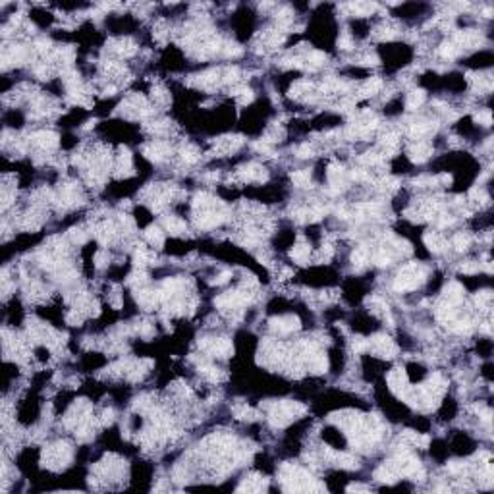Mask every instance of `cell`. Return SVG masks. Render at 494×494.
Wrapping results in <instances>:
<instances>
[{
  "mask_svg": "<svg viewBox=\"0 0 494 494\" xmlns=\"http://www.w3.org/2000/svg\"><path fill=\"white\" fill-rule=\"evenodd\" d=\"M303 411H305V407L296 401H280L271 411V421L274 427H284V425L292 423L294 419H297V415H301Z\"/></svg>",
  "mask_w": 494,
  "mask_h": 494,
  "instance_id": "cell-1",
  "label": "cell"
},
{
  "mask_svg": "<svg viewBox=\"0 0 494 494\" xmlns=\"http://www.w3.org/2000/svg\"><path fill=\"white\" fill-rule=\"evenodd\" d=\"M425 269L421 265H407L400 271V274L396 278V290L398 292H407V290H413L417 288L423 280H425Z\"/></svg>",
  "mask_w": 494,
  "mask_h": 494,
  "instance_id": "cell-2",
  "label": "cell"
},
{
  "mask_svg": "<svg viewBox=\"0 0 494 494\" xmlns=\"http://www.w3.org/2000/svg\"><path fill=\"white\" fill-rule=\"evenodd\" d=\"M70 458H72V452L66 444H56L45 450V465L49 467H62L70 462Z\"/></svg>",
  "mask_w": 494,
  "mask_h": 494,
  "instance_id": "cell-3",
  "label": "cell"
},
{
  "mask_svg": "<svg viewBox=\"0 0 494 494\" xmlns=\"http://www.w3.org/2000/svg\"><path fill=\"white\" fill-rule=\"evenodd\" d=\"M369 349H372V353L378 357H394L398 353L396 344L386 336H374L369 342Z\"/></svg>",
  "mask_w": 494,
  "mask_h": 494,
  "instance_id": "cell-4",
  "label": "cell"
},
{
  "mask_svg": "<svg viewBox=\"0 0 494 494\" xmlns=\"http://www.w3.org/2000/svg\"><path fill=\"white\" fill-rule=\"evenodd\" d=\"M271 328L278 332V334H290L294 330L299 328V319L294 315H286V317H278L271 321Z\"/></svg>",
  "mask_w": 494,
  "mask_h": 494,
  "instance_id": "cell-5",
  "label": "cell"
},
{
  "mask_svg": "<svg viewBox=\"0 0 494 494\" xmlns=\"http://www.w3.org/2000/svg\"><path fill=\"white\" fill-rule=\"evenodd\" d=\"M388 384H390V390L392 392H396L398 396H403L405 392H407V376H405V372L403 369H394L390 374H388Z\"/></svg>",
  "mask_w": 494,
  "mask_h": 494,
  "instance_id": "cell-6",
  "label": "cell"
},
{
  "mask_svg": "<svg viewBox=\"0 0 494 494\" xmlns=\"http://www.w3.org/2000/svg\"><path fill=\"white\" fill-rule=\"evenodd\" d=\"M374 479L376 481H380V483H394L396 479H398V469H396V465L394 463H384V465H380L378 469H376V473H374Z\"/></svg>",
  "mask_w": 494,
  "mask_h": 494,
  "instance_id": "cell-7",
  "label": "cell"
},
{
  "mask_svg": "<svg viewBox=\"0 0 494 494\" xmlns=\"http://www.w3.org/2000/svg\"><path fill=\"white\" fill-rule=\"evenodd\" d=\"M431 153H432L431 145H429V143H423V141H419L417 145H413V147H411V151H409L411 158H413L415 162H423V160H427V158L431 156Z\"/></svg>",
  "mask_w": 494,
  "mask_h": 494,
  "instance_id": "cell-8",
  "label": "cell"
},
{
  "mask_svg": "<svg viewBox=\"0 0 494 494\" xmlns=\"http://www.w3.org/2000/svg\"><path fill=\"white\" fill-rule=\"evenodd\" d=\"M242 174H244V180H247V182H263L267 178L265 170L259 164H249V166L244 168Z\"/></svg>",
  "mask_w": 494,
  "mask_h": 494,
  "instance_id": "cell-9",
  "label": "cell"
},
{
  "mask_svg": "<svg viewBox=\"0 0 494 494\" xmlns=\"http://www.w3.org/2000/svg\"><path fill=\"white\" fill-rule=\"evenodd\" d=\"M425 244L429 246V249L436 251V253L446 249V242H444V238H442L438 232H429V234L425 236Z\"/></svg>",
  "mask_w": 494,
  "mask_h": 494,
  "instance_id": "cell-10",
  "label": "cell"
},
{
  "mask_svg": "<svg viewBox=\"0 0 494 494\" xmlns=\"http://www.w3.org/2000/svg\"><path fill=\"white\" fill-rule=\"evenodd\" d=\"M267 489V481L261 479V477H246L244 479V485L240 487V491H265Z\"/></svg>",
  "mask_w": 494,
  "mask_h": 494,
  "instance_id": "cell-11",
  "label": "cell"
},
{
  "mask_svg": "<svg viewBox=\"0 0 494 494\" xmlns=\"http://www.w3.org/2000/svg\"><path fill=\"white\" fill-rule=\"evenodd\" d=\"M164 226H166V230H168L170 234H174V236L184 234L185 232V222L184 220H180V218H176V216L164 218Z\"/></svg>",
  "mask_w": 494,
  "mask_h": 494,
  "instance_id": "cell-12",
  "label": "cell"
},
{
  "mask_svg": "<svg viewBox=\"0 0 494 494\" xmlns=\"http://www.w3.org/2000/svg\"><path fill=\"white\" fill-rule=\"evenodd\" d=\"M292 259L296 261V263H299V265H305L309 259V246L307 244H303V242H299L297 246L292 249Z\"/></svg>",
  "mask_w": 494,
  "mask_h": 494,
  "instance_id": "cell-13",
  "label": "cell"
},
{
  "mask_svg": "<svg viewBox=\"0 0 494 494\" xmlns=\"http://www.w3.org/2000/svg\"><path fill=\"white\" fill-rule=\"evenodd\" d=\"M147 156L149 158H153V160H162L166 153H168V147L164 145V143H153L151 147H147Z\"/></svg>",
  "mask_w": 494,
  "mask_h": 494,
  "instance_id": "cell-14",
  "label": "cell"
},
{
  "mask_svg": "<svg viewBox=\"0 0 494 494\" xmlns=\"http://www.w3.org/2000/svg\"><path fill=\"white\" fill-rule=\"evenodd\" d=\"M35 141H37L41 147L50 149V147H54V145H56V135H54V133H50V131H41V133H37V135H35Z\"/></svg>",
  "mask_w": 494,
  "mask_h": 494,
  "instance_id": "cell-15",
  "label": "cell"
},
{
  "mask_svg": "<svg viewBox=\"0 0 494 494\" xmlns=\"http://www.w3.org/2000/svg\"><path fill=\"white\" fill-rule=\"evenodd\" d=\"M145 236H147V242L154 247H160L164 244V236H162V232H160L156 226H151V228L145 232Z\"/></svg>",
  "mask_w": 494,
  "mask_h": 494,
  "instance_id": "cell-16",
  "label": "cell"
},
{
  "mask_svg": "<svg viewBox=\"0 0 494 494\" xmlns=\"http://www.w3.org/2000/svg\"><path fill=\"white\" fill-rule=\"evenodd\" d=\"M423 100H425V93L423 91H411L407 95V100H405V104H407V108H417V106H421L423 104Z\"/></svg>",
  "mask_w": 494,
  "mask_h": 494,
  "instance_id": "cell-17",
  "label": "cell"
},
{
  "mask_svg": "<svg viewBox=\"0 0 494 494\" xmlns=\"http://www.w3.org/2000/svg\"><path fill=\"white\" fill-rule=\"evenodd\" d=\"M292 180H294V184L297 185V187H307V185L311 184V178H309V172H294Z\"/></svg>",
  "mask_w": 494,
  "mask_h": 494,
  "instance_id": "cell-18",
  "label": "cell"
},
{
  "mask_svg": "<svg viewBox=\"0 0 494 494\" xmlns=\"http://www.w3.org/2000/svg\"><path fill=\"white\" fill-rule=\"evenodd\" d=\"M469 242H471V240H469V236H467V234H458V236L454 238V242H452V244H454V247H456L458 251H465V249L469 247Z\"/></svg>",
  "mask_w": 494,
  "mask_h": 494,
  "instance_id": "cell-19",
  "label": "cell"
},
{
  "mask_svg": "<svg viewBox=\"0 0 494 494\" xmlns=\"http://www.w3.org/2000/svg\"><path fill=\"white\" fill-rule=\"evenodd\" d=\"M380 87H382V81H380V79H376V77H372V79H369V81L365 83L363 93H365V95H374V93L378 91Z\"/></svg>",
  "mask_w": 494,
  "mask_h": 494,
  "instance_id": "cell-20",
  "label": "cell"
},
{
  "mask_svg": "<svg viewBox=\"0 0 494 494\" xmlns=\"http://www.w3.org/2000/svg\"><path fill=\"white\" fill-rule=\"evenodd\" d=\"M440 54H442L444 58H454V56L458 54V47H456L454 43H444L442 49H440Z\"/></svg>",
  "mask_w": 494,
  "mask_h": 494,
  "instance_id": "cell-21",
  "label": "cell"
},
{
  "mask_svg": "<svg viewBox=\"0 0 494 494\" xmlns=\"http://www.w3.org/2000/svg\"><path fill=\"white\" fill-rule=\"evenodd\" d=\"M351 261H353V265H357V267H361V265H365L367 263V251L365 249H355L353 251V255H351Z\"/></svg>",
  "mask_w": 494,
  "mask_h": 494,
  "instance_id": "cell-22",
  "label": "cell"
},
{
  "mask_svg": "<svg viewBox=\"0 0 494 494\" xmlns=\"http://www.w3.org/2000/svg\"><path fill=\"white\" fill-rule=\"evenodd\" d=\"M460 271L465 272V274H475V272L479 271V265L473 263V261H467V263H463L462 267H460Z\"/></svg>",
  "mask_w": 494,
  "mask_h": 494,
  "instance_id": "cell-23",
  "label": "cell"
},
{
  "mask_svg": "<svg viewBox=\"0 0 494 494\" xmlns=\"http://www.w3.org/2000/svg\"><path fill=\"white\" fill-rule=\"evenodd\" d=\"M491 297H493V296H491L489 290H487V292H481V294L477 296V303H479V305H489V303H491Z\"/></svg>",
  "mask_w": 494,
  "mask_h": 494,
  "instance_id": "cell-24",
  "label": "cell"
},
{
  "mask_svg": "<svg viewBox=\"0 0 494 494\" xmlns=\"http://www.w3.org/2000/svg\"><path fill=\"white\" fill-rule=\"evenodd\" d=\"M477 122H483V125H491V112H489V110L479 112V114H477Z\"/></svg>",
  "mask_w": 494,
  "mask_h": 494,
  "instance_id": "cell-25",
  "label": "cell"
},
{
  "mask_svg": "<svg viewBox=\"0 0 494 494\" xmlns=\"http://www.w3.org/2000/svg\"><path fill=\"white\" fill-rule=\"evenodd\" d=\"M338 47L340 49H351V39L347 35H342L338 39Z\"/></svg>",
  "mask_w": 494,
  "mask_h": 494,
  "instance_id": "cell-26",
  "label": "cell"
},
{
  "mask_svg": "<svg viewBox=\"0 0 494 494\" xmlns=\"http://www.w3.org/2000/svg\"><path fill=\"white\" fill-rule=\"evenodd\" d=\"M297 154H299L301 158H307V156H311V154H313V149H311L307 143H305V145H301V147L297 149Z\"/></svg>",
  "mask_w": 494,
  "mask_h": 494,
  "instance_id": "cell-27",
  "label": "cell"
}]
</instances>
